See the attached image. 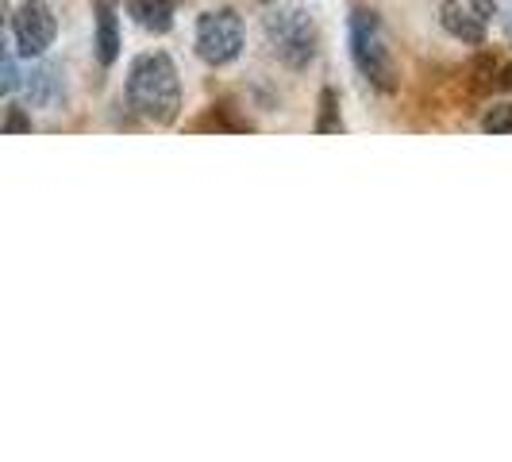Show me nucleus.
Segmentation results:
<instances>
[{
  "label": "nucleus",
  "mask_w": 512,
  "mask_h": 462,
  "mask_svg": "<svg viewBox=\"0 0 512 462\" xmlns=\"http://www.w3.org/2000/svg\"><path fill=\"white\" fill-rule=\"evenodd\" d=\"M124 101L131 112L151 120L158 128H170L181 112V74L178 62L166 51H147L131 62L124 81Z\"/></svg>",
  "instance_id": "f257e3e1"
},
{
  "label": "nucleus",
  "mask_w": 512,
  "mask_h": 462,
  "mask_svg": "<svg viewBox=\"0 0 512 462\" xmlns=\"http://www.w3.org/2000/svg\"><path fill=\"white\" fill-rule=\"evenodd\" d=\"M351 58H355L359 74L378 93H393L397 89L393 51H389V39H385L382 16L374 8H355L351 12Z\"/></svg>",
  "instance_id": "f03ea898"
},
{
  "label": "nucleus",
  "mask_w": 512,
  "mask_h": 462,
  "mask_svg": "<svg viewBox=\"0 0 512 462\" xmlns=\"http://www.w3.org/2000/svg\"><path fill=\"white\" fill-rule=\"evenodd\" d=\"M266 39L285 70H308L320 54V27L308 8H278L266 16Z\"/></svg>",
  "instance_id": "7ed1b4c3"
},
{
  "label": "nucleus",
  "mask_w": 512,
  "mask_h": 462,
  "mask_svg": "<svg viewBox=\"0 0 512 462\" xmlns=\"http://www.w3.org/2000/svg\"><path fill=\"white\" fill-rule=\"evenodd\" d=\"M247 47V24L235 8H212L197 20V58L205 66H231Z\"/></svg>",
  "instance_id": "20e7f679"
},
{
  "label": "nucleus",
  "mask_w": 512,
  "mask_h": 462,
  "mask_svg": "<svg viewBox=\"0 0 512 462\" xmlns=\"http://www.w3.org/2000/svg\"><path fill=\"white\" fill-rule=\"evenodd\" d=\"M493 20H497V0H443L439 4L443 31L455 35L466 47H482Z\"/></svg>",
  "instance_id": "39448f33"
},
{
  "label": "nucleus",
  "mask_w": 512,
  "mask_h": 462,
  "mask_svg": "<svg viewBox=\"0 0 512 462\" xmlns=\"http://www.w3.org/2000/svg\"><path fill=\"white\" fill-rule=\"evenodd\" d=\"M12 35H16V51L24 58H39L54 47L58 39V20H54L47 0H24L12 12Z\"/></svg>",
  "instance_id": "423d86ee"
},
{
  "label": "nucleus",
  "mask_w": 512,
  "mask_h": 462,
  "mask_svg": "<svg viewBox=\"0 0 512 462\" xmlns=\"http://www.w3.org/2000/svg\"><path fill=\"white\" fill-rule=\"evenodd\" d=\"M93 16H97V31H93V54L104 70L120 58V12H116V0H97L93 4Z\"/></svg>",
  "instance_id": "0eeeda50"
},
{
  "label": "nucleus",
  "mask_w": 512,
  "mask_h": 462,
  "mask_svg": "<svg viewBox=\"0 0 512 462\" xmlns=\"http://www.w3.org/2000/svg\"><path fill=\"white\" fill-rule=\"evenodd\" d=\"M181 0H128L131 20L151 31V35H166L174 31V16H178Z\"/></svg>",
  "instance_id": "6e6552de"
},
{
  "label": "nucleus",
  "mask_w": 512,
  "mask_h": 462,
  "mask_svg": "<svg viewBox=\"0 0 512 462\" xmlns=\"http://www.w3.org/2000/svg\"><path fill=\"white\" fill-rule=\"evenodd\" d=\"M20 89L31 104H58L62 101V70L51 62H39L31 74L20 77Z\"/></svg>",
  "instance_id": "1a4fd4ad"
},
{
  "label": "nucleus",
  "mask_w": 512,
  "mask_h": 462,
  "mask_svg": "<svg viewBox=\"0 0 512 462\" xmlns=\"http://www.w3.org/2000/svg\"><path fill=\"white\" fill-rule=\"evenodd\" d=\"M316 135H343V112H339V89H324L320 93V108H316Z\"/></svg>",
  "instance_id": "9d476101"
},
{
  "label": "nucleus",
  "mask_w": 512,
  "mask_h": 462,
  "mask_svg": "<svg viewBox=\"0 0 512 462\" xmlns=\"http://www.w3.org/2000/svg\"><path fill=\"white\" fill-rule=\"evenodd\" d=\"M497 70H501V66H497V58H493V54L474 58V62H470V70H466V74H470V93L478 97V93L497 89Z\"/></svg>",
  "instance_id": "9b49d317"
},
{
  "label": "nucleus",
  "mask_w": 512,
  "mask_h": 462,
  "mask_svg": "<svg viewBox=\"0 0 512 462\" xmlns=\"http://www.w3.org/2000/svg\"><path fill=\"white\" fill-rule=\"evenodd\" d=\"M197 131H251V124L239 116H228V104H216L208 116L197 120Z\"/></svg>",
  "instance_id": "f8f14e48"
},
{
  "label": "nucleus",
  "mask_w": 512,
  "mask_h": 462,
  "mask_svg": "<svg viewBox=\"0 0 512 462\" xmlns=\"http://www.w3.org/2000/svg\"><path fill=\"white\" fill-rule=\"evenodd\" d=\"M482 131H489V135H512V101L493 104L482 116Z\"/></svg>",
  "instance_id": "ddd939ff"
},
{
  "label": "nucleus",
  "mask_w": 512,
  "mask_h": 462,
  "mask_svg": "<svg viewBox=\"0 0 512 462\" xmlns=\"http://www.w3.org/2000/svg\"><path fill=\"white\" fill-rule=\"evenodd\" d=\"M20 77L24 74L16 70V58L0 43V97H4V93H16V89H20Z\"/></svg>",
  "instance_id": "4468645a"
},
{
  "label": "nucleus",
  "mask_w": 512,
  "mask_h": 462,
  "mask_svg": "<svg viewBox=\"0 0 512 462\" xmlns=\"http://www.w3.org/2000/svg\"><path fill=\"white\" fill-rule=\"evenodd\" d=\"M0 131H8V135H27V131H31V120H27L24 108H8L4 120H0Z\"/></svg>",
  "instance_id": "2eb2a0df"
},
{
  "label": "nucleus",
  "mask_w": 512,
  "mask_h": 462,
  "mask_svg": "<svg viewBox=\"0 0 512 462\" xmlns=\"http://www.w3.org/2000/svg\"><path fill=\"white\" fill-rule=\"evenodd\" d=\"M497 89H505L512 97V62H505V66L497 70Z\"/></svg>",
  "instance_id": "dca6fc26"
},
{
  "label": "nucleus",
  "mask_w": 512,
  "mask_h": 462,
  "mask_svg": "<svg viewBox=\"0 0 512 462\" xmlns=\"http://www.w3.org/2000/svg\"><path fill=\"white\" fill-rule=\"evenodd\" d=\"M4 27H8V0H0V43H4Z\"/></svg>",
  "instance_id": "f3484780"
},
{
  "label": "nucleus",
  "mask_w": 512,
  "mask_h": 462,
  "mask_svg": "<svg viewBox=\"0 0 512 462\" xmlns=\"http://www.w3.org/2000/svg\"><path fill=\"white\" fill-rule=\"evenodd\" d=\"M505 35L512 39V4H509V12H505Z\"/></svg>",
  "instance_id": "a211bd4d"
},
{
  "label": "nucleus",
  "mask_w": 512,
  "mask_h": 462,
  "mask_svg": "<svg viewBox=\"0 0 512 462\" xmlns=\"http://www.w3.org/2000/svg\"><path fill=\"white\" fill-rule=\"evenodd\" d=\"M266 4H274V0H266Z\"/></svg>",
  "instance_id": "6ab92c4d"
}]
</instances>
